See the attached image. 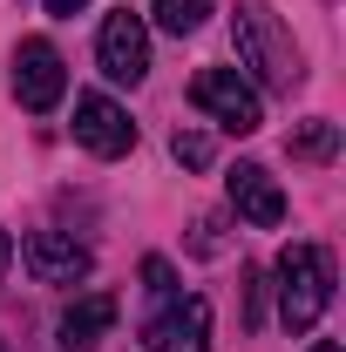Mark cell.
<instances>
[{
    "mask_svg": "<svg viewBox=\"0 0 346 352\" xmlns=\"http://www.w3.org/2000/svg\"><path fill=\"white\" fill-rule=\"evenodd\" d=\"M231 41H238V61L258 75V88H299V47L292 34L278 28V14L265 7V0H238V14H231Z\"/></svg>",
    "mask_w": 346,
    "mask_h": 352,
    "instance_id": "6da1fadb",
    "label": "cell"
},
{
    "mask_svg": "<svg viewBox=\"0 0 346 352\" xmlns=\"http://www.w3.org/2000/svg\"><path fill=\"white\" fill-rule=\"evenodd\" d=\"M326 305H333V258L319 244H285L278 251V318H285V332H312Z\"/></svg>",
    "mask_w": 346,
    "mask_h": 352,
    "instance_id": "7a4b0ae2",
    "label": "cell"
},
{
    "mask_svg": "<svg viewBox=\"0 0 346 352\" xmlns=\"http://www.w3.org/2000/svg\"><path fill=\"white\" fill-rule=\"evenodd\" d=\"M190 102L211 116L217 129H231V135H252L265 122V102H258V88L245 82L238 68H204L197 82H190Z\"/></svg>",
    "mask_w": 346,
    "mask_h": 352,
    "instance_id": "3957f363",
    "label": "cell"
},
{
    "mask_svg": "<svg viewBox=\"0 0 346 352\" xmlns=\"http://www.w3.org/2000/svg\"><path fill=\"white\" fill-rule=\"evenodd\" d=\"M14 95H21V109H34V116H48V109L68 95V68H61L54 41L28 34V41L14 47Z\"/></svg>",
    "mask_w": 346,
    "mask_h": 352,
    "instance_id": "277c9868",
    "label": "cell"
},
{
    "mask_svg": "<svg viewBox=\"0 0 346 352\" xmlns=\"http://www.w3.org/2000/svg\"><path fill=\"white\" fill-rule=\"evenodd\" d=\"M143 346L150 352H211V305L204 298H163L143 325Z\"/></svg>",
    "mask_w": 346,
    "mask_h": 352,
    "instance_id": "5b68a950",
    "label": "cell"
},
{
    "mask_svg": "<svg viewBox=\"0 0 346 352\" xmlns=\"http://www.w3.org/2000/svg\"><path fill=\"white\" fill-rule=\"evenodd\" d=\"M95 54H102V75H109V82L136 88L150 75V28H143V14L116 7V14L102 21V34H95Z\"/></svg>",
    "mask_w": 346,
    "mask_h": 352,
    "instance_id": "8992f818",
    "label": "cell"
},
{
    "mask_svg": "<svg viewBox=\"0 0 346 352\" xmlns=\"http://www.w3.org/2000/svg\"><path fill=\"white\" fill-rule=\"evenodd\" d=\"M75 142H82L88 156H130L136 149L130 109H116L109 95H75Z\"/></svg>",
    "mask_w": 346,
    "mask_h": 352,
    "instance_id": "52a82bcc",
    "label": "cell"
},
{
    "mask_svg": "<svg viewBox=\"0 0 346 352\" xmlns=\"http://www.w3.org/2000/svg\"><path fill=\"white\" fill-rule=\"evenodd\" d=\"M21 258H28V271H34V285H75V278H88V271H95L88 244L61 237V230H34V237L21 244Z\"/></svg>",
    "mask_w": 346,
    "mask_h": 352,
    "instance_id": "ba28073f",
    "label": "cell"
},
{
    "mask_svg": "<svg viewBox=\"0 0 346 352\" xmlns=\"http://www.w3.org/2000/svg\"><path fill=\"white\" fill-rule=\"evenodd\" d=\"M231 210L245 223H258V230L285 223V190H278V176L265 170V163H238V170H231Z\"/></svg>",
    "mask_w": 346,
    "mask_h": 352,
    "instance_id": "9c48e42d",
    "label": "cell"
},
{
    "mask_svg": "<svg viewBox=\"0 0 346 352\" xmlns=\"http://www.w3.org/2000/svg\"><path fill=\"white\" fill-rule=\"evenodd\" d=\"M109 325H116V298H109V292H88L82 305H68L54 346H61V352H95L102 339H109Z\"/></svg>",
    "mask_w": 346,
    "mask_h": 352,
    "instance_id": "30bf717a",
    "label": "cell"
},
{
    "mask_svg": "<svg viewBox=\"0 0 346 352\" xmlns=\"http://www.w3.org/2000/svg\"><path fill=\"white\" fill-rule=\"evenodd\" d=\"M150 14H156V28H170V34H190V28H204L211 0H150Z\"/></svg>",
    "mask_w": 346,
    "mask_h": 352,
    "instance_id": "8fae6325",
    "label": "cell"
},
{
    "mask_svg": "<svg viewBox=\"0 0 346 352\" xmlns=\"http://www.w3.org/2000/svg\"><path fill=\"white\" fill-rule=\"evenodd\" d=\"M292 149H299V156H312V163H326V156L340 149V129H333V122H305V129L292 135Z\"/></svg>",
    "mask_w": 346,
    "mask_h": 352,
    "instance_id": "7c38bea8",
    "label": "cell"
},
{
    "mask_svg": "<svg viewBox=\"0 0 346 352\" xmlns=\"http://www.w3.org/2000/svg\"><path fill=\"white\" fill-rule=\"evenodd\" d=\"M170 156L183 163V170H204V163H211V135H197V129H176Z\"/></svg>",
    "mask_w": 346,
    "mask_h": 352,
    "instance_id": "4fadbf2b",
    "label": "cell"
},
{
    "mask_svg": "<svg viewBox=\"0 0 346 352\" xmlns=\"http://www.w3.org/2000/svg\"><path fill=\"white\" fill-rule=\"evenodd\" d=\"M143 285H150L156 298H170V292H176V285H170V264H163V258H150V264H143Z\"/></svg>",
    "mask_w": 346,
    "mask_h": 352,
    "instance_id": "5bb4252c",
    "label": "cell"
},
{
    "mask_svg": "<svg viewBox=\"0 0 346 352\" xmlns=\"http://www.w3.org/2000/svg\"><path fill=\"white\" fill-rule=\"evenodd\" d=\"M88 0H48V14H82Z\"/></svg>",
    "mask_w": 346,
    "mask_h": 352,
    "instance_id": "9a60e30c",
    "label": "cell"
},
{
    "mask_svg": "<svg viewBox=\"0 0 346 352\" xmlns=\"http://www.w3.org/2000/svg\"><path fill=\"white\" fill-rule=\"evenodd\" d=\"M312 352H340V346H333V339H319V346H312Z\"/></svg>",
    "mask_w": 346,
    "mask_h": 352,
    "instance_id": "2e32d148",
    "label": "cell"
}]
</instances>
